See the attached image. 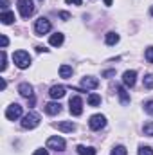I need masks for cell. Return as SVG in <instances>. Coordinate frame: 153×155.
<instances>
[{
  "instance_id": "1",
  "label": "cell",
  "mask_w": 153,
  "mask_h": 155,
  "mask_svg": "<svg viewBox=\"0 0 153 155\" xmlns=\"http://www.w3.org/2000/svg\"><path fill=\"white\" fill-rule=\"evenodd\" d=\"M13 61H15V65L18 67V69H27L29 65H31V56H29V52L27 51H16L15 54H13Z\"/></svg>"
},
{
  "instance_id": "2",
  "label": "cell",
  "mask_w": 153,
  "mask_h": 155,
  "mask_svg": "<svg viewBox=\"0 0 153 155\" xmlns=\"http://www.w3.org/2000/svg\"><path fill=\"white\" fill-rule=\"evenodd\" d=\"M16 5H18V11H20L22 18H29V16L34 15V4H33V0H18Z\"/></svg>"
},
{
  "instance_id": "3",
  "label": "cell",
  "mask_w": 153,
  "mask_h": 155,
  "mask_svg": "<svg viewBox=\"0 0 153 155\" xmlns=\"http://www.w3.org/2000/svg\"><path fill=\"white\" fill-rule=\"evenodd\" d=\"M38 124H40V116L36 112H29V114H25L22 117V128H25V130H33Z\"/></svg>"
},
{
  "instance_id": "4",
  "label": "cell",
  "mask_w": 153,
  "mask_h": 155,
  "mask_svg": "<svg viewBox=\"0 0 153 155\" xmlns=\"http://www.w3.org/2000/svg\"><path fill=\"white\" fill-rule=\"evenodd\" d=\"M65 146H67V143H65V139H63V137H60V135H52V137H49V139H47V148H49V150L63 152V150H65Z\"/></svg>"
},
{
  "instance_id": "5",
  "label": "cell",
  "mask_w": 153,
  "mask_h": 155,
  "mask_svg": "<svg viewBox=\"0 0 153 155\" xmlns=\"http://www.w3.org/2000/svg\"><path fill=\"white\" fill-rule=\"evenodd\" d=\"M52 29V25H50V22L47 20V18H38L36 20V24H34V33L38 35V36H43V35H47L49 31Z\"/></svg>"
},
{
  "instance_id": "6",
  "label": "cell",
  "mask_w": 153,
  "mask_h": 155,
  "mask_svg": "<svg viewBox=\"0 0 153 155\" xmlns=\"http://www.w3.org/2000/svg\"><path fill=\"white\" fill-rule=\"evenodd\" d=\"M69 110H70L72 116H81V114H83V99H81L79 96L70 97V101H69Z\"/></svg>"
},
{
  "instance_id": "7",
  "label": "cell",
  "mask_w": 153,
  "mask_h": 155,
  "mask_svg": "<svg viewBox=\"0 0 153 155\" xmlns=\"http://www.w3.org/2000/svg\"><path fill=\"white\" fill-rule=\"evenodd\" d=\"M88 126L92 128V130H101V128H105L106 126V117L101 116V114H96V116L90 117V121H88Z\"/></svg>"
},
{
  "instance_id": "8",
  "label": "cell",
  "mask_w": 153,
  "mask_h": 155,
  "mask_svg": "<svg viewBox=\"0 0 153 155\" xmlns=\"http://www.w3.org/2000/svg\"><path fill=\"white\" fill-rule=\"evenodd\" d=\"M5 117H7L9 121H16L18 117H22V107H20L18 103L9 105V107L5 108Z\"/></svg>"
},
{
  "instance_id": "9",
  "label": "cell",
  "mask_w": 153,
  "mask_h": 155,
  "mask_svg": "<svg viewBox=\"0 0 153 155\" xmlns=\"http://www.w3.org/2000/svg\"><path fill=\"white\" fill-rule=\"evenodd\" d=\"M99 87V79L97 78H92V76H85L81 79V88H90V90H94V88H97Z\"/></svg>"
},
{
  "instance_id": "10",
  "label": "cell",
  "mask_w": 153,
  "mask_h": 155,
  "mask_svg": "<svg viewBox=\"0 0 153 155\" xmlns=\"http://www.w3.org/2000/svg\"><path fill=\"white\" fill-rule=\"evenodd\" d=\"M135 81H137V72L135 71H126L124 74H122V85L124 87H133L135 85Z\"/></svg>"
},
{
  "instance_id": "11",
  "label": "cell",
  "mask_w": 153,
  "mask_h": 155,
  "mask_svg": "<svg viewBox=\"0 0 153 155\" xmlns=\"http://www.w3.org/2000/svg\"><path fill=\"white\" fill-rule=\"evenodd\" d=\"M65 87L63 85H54V87H50V90H49V96L52 97V99H60V97H63L65 96Z\"/></svg>"
},
{
  "instance_id": "12",
  "label": "cell",
  "mask_w": 153,
  "mask_h": 155,
  "mask_svg": "<svg viewBox=\"0 0 153 155\" xmlns=\"http://www.w3.org/2000/svg\"><path fill=\"white\" fill-rule=\"evenodd\" d=\"M18 92H20V96H24V97H27V99L33 97V87H31L29 83H20V85H18Z\"/></svg>"
},
{
  "instance_id": "13",
  "label": "cell",
  "mask_w": 153,
  "mask_h": 155,
  "mask_svg": "<svg viewBox=\"0 0 153 155\" xmlns=\"http://www.w3.org/2000/svg\"><path fill=\"white\" fill-rule=\"evenodd\" d=\"M45 112H47L49 116H58V114L61 112V105H60V103H54V101H52V103H47V105H45Z\"/></svg>"
},
{
  "instance_id": "14",
  "label": "cell",
  "mask_w": 153,
  "mask_h": 155,
  "mask_svg": "<svg viewBox=\"0 0 153 155\" xmlns=\"http://www.w3.org/2000/svg\"><path fill=\"white\" fill-rule=\"evenodd\" d=\"M117 96H119V99H121L122 105H128V103H130V94L126 92V88H124L122 85L117 87Z\"/></svg>"
},
{
  "instance_id": "15",
  "label": "cell",
  "mask_w": 153,
  "mask_h": 155,
  "mask_svg": "<svg viewBox=\"0 0 153 155\" xmlns=\"http://www.w3.org/2000/svg\"><path fill=\"white\" fill-rule=\"evenodd\" d=\"M58 130L60 132H74L76 124L72 121H61V123H58Z\"/></svg>"
},
{
  "instance_id": "16",
  "label": "cell",
  "mask_w": 153,
  "mask_h": 155,
  "mask_svg": "<svg viewBox=\"0 0 153 155\" xmlns=\"http://www.w3.org/2000/svg\"><path fill=\"white\" fill-rule=\"evenodd\" d=\"M63 40H65V36H63L61 33H54V35H50V38H49V43H50L52 47H60V45L63 43Z\"/></svg>"
},
{
  "instance_id": "17",
  "label": "cell",
  "mask_w": 153,
  "mask_h": 155,
  "mask_svg": "<svg viewBox=\"0 0 153 155\" xmlns=\"http://www.w3.org/2000/svg\"><path fill=\"white\" fill-rule=\"evenodd\" d=\"M0 20H2V24L9 25V24L15 22V13H11V11H2V13H0Z\"/></svg>"
},
{
  "instance_id": "18",
  "label": "cell",
  "mask_w": 153,
  "mask_h": 155,
  "mask_svg": "<svg viewBox=\"0 0 153 155\" xmlns=\"http://www.w3.org/2000/svg\"><path fill=\"white\" fill-rule=\"evenodd\" d=\"M76 152L79 155H96L97 152H96V148H92V146H83V144H79L76 148Z\"/></svg>"
},
{
  "instance_id": "19",
  "label": "cell",
  "mask_w": 153,
  "mask_h": 155,
  "mask_svg": "<svg viewBox=\"0 0 153 155\" xmlns=\"http://www.w3.org/2000/svg\"><path fill=\"white\" fill-rule=\"evenodd\" d=\"M105 41H106L108 45H115V43L119 41V35H117V33H114V31H110V33H106Z\"/></svg>"
},
{
  "instance_id": "20",
  "label": "cell",
  "mask_w": 153,
  "mask_h": 155,
  "mask_svg": "<svg viewBox=\"0 0 153 155\" xmlns=\"http://www.w3.org/2000/svg\"><path fill=\"white\" fill-rule=\"evenodd\" d=\"M60 76L65 78V79H69V78L72 76V67H70V65H61V67H60Z\"/></svg>"
},
{
  "instance_id": "21",
  "label": "cell",
  "mask_w": 153,
  "mask_h": 155,
  "mask_svg": "<svg viewBox=\"0 0 153 155\" xmlns=\"http://www.w3.org/2000/svg\"><path fill=\"white\" fill-rule=\"evenodd\" d=\"M86 101H88L90 107H97V105H101V96L99 94H90Z\"/></svg>"
},
{
  "instance_id": "22",
  "label": "cell",
  "mask_w": 153,
  "mask_h": 155,
  "mask_svg": "<svg viewBox=\"0 0 153 155\" xmlns=\"http://www.w3.org/2000/svg\"><path fill=\"white\" fill-rule=\"evenodd\" d=\"M142 132H144V135H148V137H153V121H148V123H144V126H142Z\"/></svg>"
},
{
  "instance_id": "23",
  "label": "cell",
  "mask_w": 153,
  "mask_h": 155,
  "mask_svg": "<svg viewBox=\"0 0 153 155\" xmlns=\"http://www.w3.org/2000/svg\"><path fill=\"white\" fill-rule=\"evenodd\" d=\"M142 85H144V88L151 90V88H153V74H146L144 79H142Z\"/></svg>"
},
{
  "instance_id": "24",
  "label": "cell",
  "mask_w": 153,
  "mask_h": 155,
  "mask_svg": "<svg viewBox=\"0 0 153 155\" xmlns=\"http://www.w3.org/2000/svg\"><path fill=\"white\" fill-rule=\"evenodd\" d=\"M110 155H128V150H126L124 146H115Z\"/></svg>"
},
{
  "instance_id": "25",
  "label": "cell",
  "mask_w": 153,
  "mask_h": 155,
  "mask_svg": "<svg viewBox=\"0 0 153 155\" xmlns=\"http://www.w3.org/2000/svg\"><path fill=\"white\" fill-rule=\"evenodd\" d=\"M0 54H2V65H0V71L4 72V71L7 69V54H5V51H4V49H2V52H0Z\"/></svg>"
},
{
  "instance_id": "26",
  "label": "cell",
  "mask_w": 153,
  "mask_h": 155,
  "mask_svg": "<svg viewBox=\"0 0 153 155\" xmlns=\"http://www.w3.org/2000/svg\"><path fill=\"white\" fill-rule=\"evenodd\" d=\"M144 112L150 114V116H153V99H150V101L144 103Z\"/></svg>"
},
{
  "instance_id": "27",
  "label": "cell",
  "mask_w": 153,
  "mask_h": 155,
  "mask_svg": "<svg viewBox=\"0 0 153 155\" xmlns=\"http://www.w3.org/2000/svg\"><path fill=\"white\" fill-rule=\"evenodd\" d=\"M139 155H153V150L150 146H139Z\"/></svg>"
},
{
  "instance_id": "28",
  "label": "cell",
  "mask_w": 153,
  "mask_h": 155,
  "mask_svg": "<svg viewBox=\"0 0 153 155\" xmlns=\"http://www.w3.org/2000/svg\"><path fill=\"white\" fill-rule=\"evenodd\" d=\"M144 56H146V60H148L150 63H153V47H148V49H146V54H144Z\"/></svg>"
},
{
  "instance_id": "29",
  "label": "cell",
  "mask_w": 153,
  "mask_h": 155,
  "mask_svg": "<svg viewBox=\"0 0 153 155\" xmlns=\"http://www.w3.org/2000/svg\"><path fill=\"white\" fill-rule=\"evenodd\" d=\"M7 43H9L7 36H5V35H2V36H0V45H2V49H5V47H7Z\"/></svg>"
},
{
  "instance_id": "30",
  "label": "cell",
  "mask_w": 153,
  "mask_h": 155,
  "mask_svg": "<svg viewBox=\"0 0 153 155\" xmlns=\"http://www.w3.org/2000/svg\"><path fill=\"white\" fill-rule=\"evenodd\" d=\"M33 155H49V153H47V150H43V148H40V150H36V152H34Z\"/></svg>"
},
{
  "instance_id": "31",
  "label": "cell",
  "mask_w": 153,
  "mask_h": 155,
  "mask_svg": "<svg viewBox=\"0 0 153 155\" xmlns=\"http://www.w3.org/2000/svg\"><path fill=\"white\" fill-rule=\"evenodd\" d=\"M103 76H105V78H110V76H115V71H105V72H103Z\"/></svg>"
},
{
  "instance_id": "32",
  "label": "cell",
  "mask_w": 153,
  "mask_h": 155,
  "mask_svg": "<svg viewBox=\"0 0 153 155\" xmlns=\"http://www.w3.org/2000/svg\"><path fill=\"white\" fill-rule=\"evenodd\" d=\"M60 16H61L63 20H69V18H70V15H69V13H65V11H61V13H60Z\"/></svg>"
},
{
  "instance_id": "33",
  "label": "cell",
  "mask_w": 153,
  "mask_h": 155,
  "mask_svg": "<svg viewBox=\"0 0 153 155\" xmlns=\"http://www.w3.org/2000/svg\"><path fill=\"white\" fill-rule=\"evenodd\" d=\"M7 5H9V2L7 0H2V11H7Z\"/></svg>"
},
{
  "instance_id": "34",
  "label": "cell",
  "mask_w": 153,
  "mask_h": 155,
  "mask_svg": "<svg viewBox=\"0 0 153 155\" xmlns=\"http://www.w3.org/2000/svg\"><path fill=\"white\" fill-rule=\"evenodd\" d=\"M67 4H74V5H81V0H67Z\"/></svg>"
},
{
  "instance_id": "35",
  "label": "cell",
  "mask_w": 153,
  "mask_h": 155,
  "mask_svg": "<svg viewBox=\"0 0 153 155\" xmlns=\"http://www.w3.org/2000/svg\"><path fill=\"white\" fill-rule=\"evenodd\" d=\"M36 52H47V49L41 47V45H36Z\"/></svg>"
},
{
  "instance_id": "36",
  "label": "cell",
  "mask_w": 153,
  "mask_h": 155,
  "mask_svg": "<svg viewBox=\"0 0 153 155\" xmlns=\"http://www.w3.org/2000/svg\"><path fill=\"white\" fill-rule=\"evenodd\" d=\"M5 87H7V83H5V79H2V81H0V88L5 90Z\"/></svg>"
},
{
  "instance_id": "37",
  "label": "cell",
  "mask_w": 153,
  "mask_h": 155,
  "mask_svg": "<svg viewBox=\"0 0 153 155\" xmlns=\"http://www.w3.org/2000/svg\"><path fill=\"white\" fill-rule=\"evenodd\" d=\"M105 2V5H112V0H103Z\"/></svg>"
},
{
  "instance_id": "38",
  "label": "cell",
  "mask_w": 153,
  "mask_h": 155,
  "mask_svg": "<svg viewBox=\"0 0 153 155\" xmlns=\"http://www.w3.org/2000/svg\"><path fill=\"white\" fill-rule=\"evenodd\" d=\"M150 13H151V16H153V7H151V9H150Z\"/></svg>"
}]
</instances>
